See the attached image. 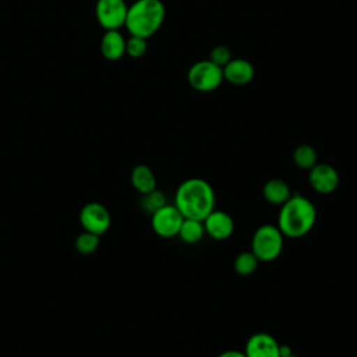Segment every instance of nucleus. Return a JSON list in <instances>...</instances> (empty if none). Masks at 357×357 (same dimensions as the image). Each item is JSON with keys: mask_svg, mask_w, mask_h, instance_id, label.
I'll list each match as a JSON object with an SVG mask.
<instances>
[{"mask_svg": "<svg viewBox=\"0 0 357 357\" xmlns=\"http://www.w3.org/2000/svg\"><path fill=\"white\" fill-rule=\"evenodd\" d=\"M174 206L185 219L204 220L216 206L215 188L205 178H185L176 190Z\"/></svg>", "mask_w": 357, "mask_h": 357, "instance_id": "f257e3e1", "label": "nucleus"}, {"mask_svg": "<svg viewBox=\"0 0 357 357\" xmlns=\"http://www.w3.org/2000/svg\"><path fill=\"white\" fill-rule=\"evenodd\" d=\"M317 208L312 201L301 194L291 197L280 205L276 226L284 237L300 238L308 234L317 223Z\"/></svg>", "mask_w": 357, "mask_h": 357, "instance_id": "f03ea898", "label": "nucleus"}, {"mask_svg": "<svg viewBox=\"0 0 357 357\" xmlns=\"http://www.w3.org/2000/svg\"><path fill=\"white\" fill-rule=\"evenodd\" d=\"M165 6L160 0H135L128 6L124 26L130 35L148 39L165 21Z\"/></svg>", "mask_w": 357, "mask_h": 357, "instance_id": "7ed1b4c3", "label": "nucleus"}, {"mask_svg": "<svg viewBox=\"0 0 357 357\" xmlns=\"http://www.w3.org/2000/svg\"><path fill=\"white\" fill-rule=\"evenodd\" d=\"M284 236L276 225L265 223L255 229L251 237V251L259 262H272L283 251Z\"/></svg>", "mask_w": 357, "mask_h": 357, "instance_id": "20e7f679", "label": "nucleus"}, {"mask_svg": "<svg viewBox=\"0 0 357 357\" xmlns=\"http://www.w3.org/2000/svg\"><path fill=\"white\" fill-rule=\"evenodd\" d=\"M188 84L199 92H212L223 81V70L211 60L194 63L187 73Z\"/></svg>", "mask_w": 357, "mask_h": 357, "instance_id": "39448f33", "label": "nucleus"}, {"mask_svg": "<svg viewBox=\"0 0 357 357\" xmlns=\"http://www.w3.org/2000/svg\"><path fill=\"white\" fill-rule=\"evenodd\" d=\"M184 218L174 204H166L151 215V227L162 238L177 237Z\"/></svg>", "mask_w": 357, "mask_h": 357, "instance_id": "423d86ee", "label": "nucleus"}, {"mask_svg": "<svg viewBox=\"0 0 357 357\" xmlns=\"http://www.w3.org/2000/svg\"><path fill=\"white\" fill-rule=\"evenodd\" d=\"M128 6L124 0H98L95 15L105 31H116L124 26Z\"/></svg>", "mask_w": 357, "mask_h": 357, "instance_id": "0eeeda50", "label": "nucleus"}, {"mask_svg": "<svg viewBox=\"0 0 357 357\" xmlns=\"http://www.w3.org/2000/svg\"><path fill=\"white\" fill-rule=\"evenodd\" d=\"M79 223L85 231L102 236L109 230L112 218L107 208L100 202H88L79 212Z\"/></svg>", "mask_w": 357, "mask_h": 357, "instance_id": "6e6552de", "label": "nucleus"}, {"mask_svg": "<svg viewBox=\"0 0 357 357\" xmlns=\"http://www.w3.org/2000/svg\"><path fill=\"white\" fill-rule=\"evenodd\" d=\"M308 181L315 192L328 195L339 187L340 176L332 165L318 162L308 170Z\"/></svg>", "mask_w": 357, "mask_h": 357, "instance_id": "1a4fd4ad", "label": "nucleus"}, {"mask_svg": "<svg viewBox=\"0 0 357 357\" xmlns=\"http://www.w3.org/2000/svg\"><path fill=\"white\" fill-rule=\"evenodd\" d=\"M245 357H282L280 343L268 332L252 333L244 346Z\"/></svg>", "mask_w": 357, "mask_h": 357, "instance_id": "9d476101", "label": "nucleus"}, {"mask_svg": "<svg viewBox=\"0 0 357 357\" xmlns=\"http://www.w3.org/2000/svg\"><path fill=\"white\" fill-rule=\"evenodd\" d=\"M205 234L216 241H223L231 237L234 231V220L231 215L222 209H213L204 220Z\"/></svg>", "mask_w": 357, "mask_h": 357, "instance_id": "9b49d317", "label": "nucleus"}, {"mask_svg": "<svg viewBox=\"0 0 357 357\" xmlns=\"http://www.w3.org/2000/svg\"><path fill=\"white\" fill-rule=\"evenodd\" d=\"M223 70V79L233 85H245L254 78V67L245 59H231Z\"/></svg>", "mask_w": 357, "mask_h": 357, "instance_id": "f8f14e48", "label": "nucleus"}, {"mask_svg": "<svg viewBox=\"0 0 357 357\" xmlns=\"http://www.w3.org/2000/svg\"><path fill=\"white\" fill-rule=\"evenodd\" d=\"M100 52L106 60H120L126 54V38L123 33L119 29L105 31L100 39Z\"/></svg>", "mask_w": 357, "mask_h": 357, "instance_id": "ddd939ff", "label": "nucleus"}, {"mask_svg": "<svg viewBox=\"0 0 357 357\" xmlns=\"http://www.w3.org/2000/svg\"><path fill=\"white\" fill-rule=\"evenodd\" d=\"M262 197L272 205H282L291 197V190L287 181L282 178H269L262 187Z\"/></svg>", "mask_w": 357, "mask_h": 357, "instance_id": "4468645a", "label": "nucleus"}, {"mask_svg": "<svg viewBox=\"0 0 357 357\" xmlns=\"http://www.w3.org/2000/svg\"><path fill=\"white\" fill-rule=\"evenodd\" d=\"M130 180H131V185L134 187V190L138 191L141 195L156 190L155 173L146 165H137L131 170Z\"/></svg>", "mask_w": 357, "mask_h": 357, "instance_id": "2eb2a0df", "label": "nucleus"}, {"mask_svg": "<svg viewBox=\"0 0 357 357\" xmlns=\"http://www.w3.org/2000/svg\"><path fill=\"white\" fill-rule=\"evenodd\" d=\"M205 236V229L202 220H195V219H185L183 220L177 237L185 244H197L198 241L202 240Z\"/></svg>", "mask_w": 357, "mask_h": 357, "instance_id": "dca6fc26", "label": "nucleus"}, {"mask_svg": "<svg viewBox=\"0 0 357 357\" xmlns=\"http://www.w3.org/2000/svg\"><path fill=\"white\" fill-rule=\"evenodd\" d=\"M293 162L297 167L303 170H310L314 165L318 163L317 151L308 144H301L293 151Z\"/></svg>", "mask_w": 357, "mask_h": 357, "instance_id": "f3484780", "label": "nucleus"}, {"mask_svg": "<svg viewBox=\"0 0 357 357\" xmlns=\"http://www.w3.org/2000/svg\"><path fill=\"white\" fill-rule=\"evenodd\" d=\"M258 264H259L258 258L250 250V251H243L236 255V258L233 261V268L238 276H251L257 271Z\"/></svg>", "mask_w": 357, "mask_h": 357, "instance_id": "a211bd4d", "label": "nucleus"}, {"mask_svg": "<svg viewBox=\"0 0 357 357\" xmlns=\"http://www.w3.org/2000/svg\"><path fill=\"white\" fill-rule=\"evenodd\" d=\"M100 236L98 234H93V233H89V231H82L81 234L77 236L75 241H74V245H75V250L84 255H88V254H92L98 250L99 247V240Z\"/></svg>", "mask_w": 357, "mask_h": 357, "instance_id": "6ab92c4d", "label": "nucleus"}, {"mask_svg": "<svg viewBox=\"0 0 357 357\" xmlns=\"http://www.w3.org/2000/svg\"><path fill=\"white\" fill-rule=\"evenodd\" d=\"M139 204H141V208L145 212L152 215L155 211H158L159 208L166 205L167 201H166V197H165V194L162 191L153 190V191H151L148 194H142Z\"/></svg>", "mask_w": 357, "mask_h": 357, "instance_id": "aec40b11", "label": "nucleus"}, {"mask_svg": "<svg viewBox=\"0 0 357 357\" xmlns=\"http://www.w3.org/2000/svg\"><path fill=\"white\" fill-rule=\"evenodd\" d=\"M148 45L146 39L141 36L130 35L128 39H126V54H128L132 59H139L146 53Z\"/></svg>", "mask_w": 357, "mask_h": 357, "instance_id": "412c9836", "label": "nucleus"}, {"mask_svg": "<svg viewBox=\"0 0 357 357\" xmlns=\"http://www.w3.org/2000/svg\"><path fill=\"white\" fill-rule=\"evenodd\" d=\"M209 60L218 64L219 67H225L231 60V53L226 46H215L211 52Z\"/></svg>", "mask_w": 357, "mask_h": 357, "instance_id": "4be33fe9", "label": "nucleus"}, {"mask_svg": "<svg viewBox=\"0 0 357 357\" xmlns=\"http://www.w3.org/2000/svg\"><path fill=\"white\" fill-rule=\"evenodd\" d=\"M216 357H245V354L240 350H236V349H229V350H225L222 353H219Z\"/></svg>", "mask_w": 357, "mask_h": 357, "instance_id": "5701e85b", "label": "nucleus"}, {"mask_svg": "<svg viewBox=\"0 0 357 357\" xmlns=\"http://www.w3.org/2000/svg\"><path fill=\"white\" fill-rule=\"evenodd\" d=\"M286 357H300V356H297V354L293 353V354H289V356H286Z\"/></svg>", "mask_w": 357, "mask_h": 357, "instance_id": "b1692460", "label": "nucleus"}]
</instances>
